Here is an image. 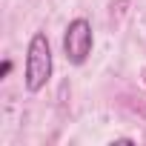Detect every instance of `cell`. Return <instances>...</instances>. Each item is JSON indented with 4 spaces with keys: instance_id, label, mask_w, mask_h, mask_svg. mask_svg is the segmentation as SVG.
<instances>
[{
    "instance_id": "cell-1",
    "label": "cell",
    "mask_w": 146,
    "mask_h": 146,
    "mask_svg": "<svg viewBox=\"0 0 146 146\" xmlns=\"http://www.w3.org/2000/svg\"><path fill=\"white\" fill-rule=\"evenodd\" d=\"M49 78H52V46L46 32H35L26 49V78H23L26 89L35 95L49 83Z\"/></svg>"
},
{
    "instance_id": "cell-2",
    "label": "cell",
    "mask_w": 146,
    "mask_h": 146,
    "mask_svg": "<svg viewBox=\"0 0 146 146\" xmlns=\"http://www.w3.org/2000/svg\"><path fill=\"white\" fill-rule=\"evenodd\" d=\"M92 46H95V35H92V23L86 17H75L69 26H66V35H63V52H66V60L72 66H83L92 54Z\"/></svg>"
},
{
    "instance_id": "cell-3",
    "label": "cell",
    "mask_w": 146,
    "mask_h": 146,
    "mask_svg": "<svg viewBox=\"0 0 146 146\" xmlns=\"http://www.w3.org/2000/svg\"><path fill=\"white\" fill-rule=\"evenodd\" d=\"M9 72H12V60H3V69H0V78H6Z\"/></svg>"
}]
</instances>
